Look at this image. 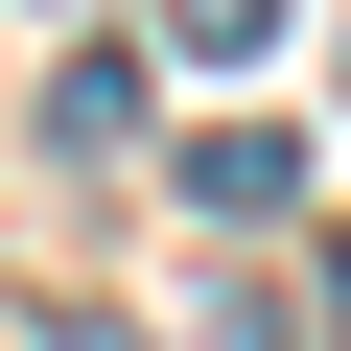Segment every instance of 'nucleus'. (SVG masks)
<instances>
[{"instance_id":"f257e3e1","label":"nucleus","mask_w":351,"mask_h":351,"mask_svg":"<svg viewBox=\"0 0 351 351\" xmlns=\"http://www.w3.org/2000/svg\"><path fill=\"white\" fill-rule=\"evenodd\" d=\"M281 188H304L281 117H211V141H188V211H281Z\"/></svg>"},{"instance_id":"f03ea898","label":"nucleus","mask_w":351,"mask_h":351,"mask_svg":"<svg viewBox=\"0 0 351 351\" xmlns=\"http://www.w3.org/2000/svg\"><path fill=\"white\" fill-rule=\"evenodd\" d=\"M47 141H71V164H117V141H141V71H117V47H71V71H47Z\"/></svg>"},{"instance_id":"7ed1b4c3","label":"nucleus","mask_w":351,"mask_h":351,"mask_svg":"<svg viewBox=\"0 0 351 351\" xmlns=\"http://www.w3.org/2000/svg\"><path fill=\"white\" fill-rule=\"evenodd\" d=\"M164 47H188V71H234V47H281V0H164Z\"/></svg>"},{"instance_id":"20e7f679","label":"nucleus","mask_w":351,"mask_h":351,"mask_svg":"<svg viewBox=\"0 0 351 351\" xmlns=\"http://www.w3.org/2000/svg\"><path fill=\"white\" fill-rule=\"evenodd\" d=\"M188 351H281V304H258V281H234V304H211V328H188Z\"/></svg>"},{"instance_id":"39448f33","label":"nucleus","mask_w":351,"mask_h":351,"mask_svg":"<svg viewBox=\"0 0 351 351\" xmlns=\"http://www.w3.org/2000/svg\"><path fill=\"white\" fill-rule=\"evenodd\" d=\"M328 328H351V234H328Z\"/></svg>"}]
</instances>
